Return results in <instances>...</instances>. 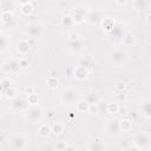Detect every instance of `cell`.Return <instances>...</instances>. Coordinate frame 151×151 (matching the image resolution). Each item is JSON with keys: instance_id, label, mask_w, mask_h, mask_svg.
<instances>
[{"instance_id": "6da1fadb", "label": "cell", "mask_w": 151, "mask_h": 151, "mask_svg": "<svg viewBox=\"0 0 151 151\" xmlns=\"http://www.w3.org/2000/svg\"><path fill=\"white\" fill-rule=\"evenodd\" d=\"M107 59L116 67H120L126 64V61L129 59V54L122 48H112L107 53Z\"/></svg>"}, {"instance_id": "7a4b0ae2", "label": "cell", "mask_w": 151, "mask_h": 151, "mask_svg": "<svg viewBox=\"0 0 151 151\" xmlns=\"http://www.w3.org/2000/svg\"><path fill=\"white\" fill-rule=\"evenodd\" d=\"M42 117H44V110L39 105H37V106H29L25 111V118L31 124H38V123H40L41 119H42Z\"/></svg>"}, {"instance_id": "3957f363", "label": "cell", "mask_w": 151, "mask_h": 151, "mask_svg": "<svg viewBox=\"0 0 151 151\" xmlns=\"http://www.w3.org/2000/svg\"><path fill=\"white\" fill-rule=\"evenodd\" d=\"M78 100H79V93L77 90H74L72 87H68V88L61 91V93H60V101L65 106H71L73 104H77Z\"/></svg>"}, {"instance_id": "277c9868", "label": "cell", "mask_w": 151, "mask_h": 151, "mask_svg": "<svg viewBox=\"0 0 151 151\" xmlns=\"http://www.w3.org/2000/svg\"><path fill=\"white\" fill-rule=\"evenodd\" d=\"M133 143L140 150H149L151 147V134L146 131L137 132L133 136Z\"/></svg>"}, {"instance_id": "5b68a950", "label": "cell", "mask_w": 151, "mask_h": 151, "mask_svg": "<svg viewBox=\"0 0 151 151\" xmlns=\"http://www.w3.org/2000/svg\"><path fill=\"white\" fill-rule=\"evenodd\" d=\"M45 33V27L41 22L34 21L29 22L26 26V34L32 39H40Z\"/></svg>"}, {"instance_id": "8992f818", "label": "cell", "mask_w": 151, "mask_h": 151, "mask_svg": "<svg viewBox=\"0 0 151 151\" xmlns=\"http://www.w3.org/2000/svg\"><path fill=\"white\" fill-rule=\"evenodd\" d=\"M104 130H105V133L111 137V138H116L120 134L122 130H120V126H119V120H114V119H109L105 125H104Z\"/></svg>"}, {"instance_id": "52a82bcc", "label": "cell", "mask_w": 151, "mask_h": 151, "mask_svg": "<svg viewBox=\"0 0 151 151\" xmlns=\"http://www.w3.org/2000/svg\"><path fill=\"white\" fill-rule=\"evenodd\" d=\"M11 146L17 151H22L27 146V138L24 133H17L11 138Z\"/></svg>"}, {"instance_id": "ba28073f", "label": "cell", "mask_w": 151, "mask_h": 151, "mask_svg": "<svg viewBox=\"0 0 151 151\" xmlns=\"http://www.w3.org/2000/svg\"><path fill=\"white\" fill-rule=\"evenodd\" d=\"M90 76V71L87 67H84L81 65H77L74 66L73 68V77L77 79V80H85L87 79V77Z\"/></svg>"}, {"instance_id": "9c48e42d", "label": "cell", "mask_w": 151, "mask_h": 151, "mask_svg": "<svg viewBox=\"0 0 151 151\" xmlns=\"http://www.w3.org/2000/svg\"><path fill=\"white\" fill-rule=\"evenodd\" d=\"M139 112L145 118H151V98H146L139 104Z\"/></svg>"}, {"instance_id": "30bf717a", "label": "cell", "mask_w": 151, "mask_h": 151, "mask_svg": "<svg viewBox=\"0 0 151 151\" xmlns=\"http://www.w3.org/2000/svg\"><path fill=\"white\" fill-rule=\"evenodd\" d=\"M87 151H106V146L99 138H94L87 144Z\"/></svg>"}, {"instance_id": "8fae6325", "label": "cell", "mask_w": 151, "mask_h": 151, "mask_svg": "<svg viewBox=\"0 0 151 151\" xmlns=\"http://www.w3.org/2000/svg\"><path fill=\"white\" fill-rule=\"evenodd\" d=\"M103 19L104 18L101 17V13L99 11H97V9H93V11H90V13H88V15L86 18V21L88 24H91V25H97V24L101 22Z\"/></svg>"}, {"instance_id": "7c38bea8", "label": "cell", "mask_w": 151, "mask_h": 151, "mask_svg": "<svg viewBox=\"0 0 151 151\" xmlns=\"http://www.w3.org/2000/svg\"><path fill=\"white\" fill-rule=\"evenodd\" d=\"M15 50H17V52L19 54H27L29 52V50H31V44L27 40H25V39L19 40L18 44H17Z\"/></svg>"}, {"instance_id": "4fadbf2b", "label": "cell", "mask_w": 151, "mask_h": 151, "mask_svg": "<svg viewBox=\"0 0 151 151\" xmlns=\"http://www.w3.org/2000/svg\"><path fill=\"white\" fill-rule=\"evenodd\" d=\"M20 12L24 15H31L34 11V6L32 5V1H20Z\"/></svg>"}, {"instance_id": "5bb4252c", "label": "cell", "mask_w": 151, "mask_h": 151, "mask_svg": "<svg viewBox=\"0 0 151 151\" xmlns=\"http://www.w3.org/2000/svg\"><path fill=\"white\" fill-rule=\"evenodd\" d=\"M100 25H101L103 29H104L106 33H110V32H112L113 28H114V19H112V18H110V17H106V18H104V19L101 20Z\"/></svg>"}, {"instance_id": "9a60e30c", "label": "cell", "mask_w": 151, "mask_h": 151, "mask_svg": "<svg viewBox=\"0 0 151 151\" xmlns=\"http://www.w3.org/2000/svg\"><path fill=\"white\" fill-rule=\"evenodd\" d=\"M90 106L91 104L86 100V99H79L76 104V107H77V111L78 112H81V113H85V112H88L90 110Z\"/></svg>"}, {"instance_id": "2e32d148", "label": "cell", "mask_w": 151, "mask_h": 151, "mask_svg": "<svg viewBox=\"0 0 151 151\" xmlns=\"http://www.w3.org/2000/svg\"><path fill=\"white\" fill-rule=\"evenodd\" d=\"M52 132V127L48 124H40L38 127V134L42 138H47Z\"/></svg>"}, {"instance_id": "e0dca14e", "label": "cell", "mask_w": 151, "mask_h": 151, "mask_svg": "<svg viewBox=\"0 0 151 151\" xmlns=\"http://www.w3.org/2000/svg\"><path fill=\"white\" fill-rule=\"evenodd\" d=\"M72 19H73V24H76V25H81L86 20L84 13L81 11H79V9H76L72 13Z\"/></svg>"}, {"instance_id": "ac0fdd59", "label": "cell", "mask_w": 151, "mask_h": 151, "mask_svg": "<svg viewBox=\"0 0 151 151\" xmlns=\"http://www.w3.org/2000/svg\"><path fill=\"white\" fill-rule=\"evenodd\" d=\"M26 105H28L27 104V101H25L24 99H21V98H17V99H14V101H13V104H12V107L15 110V111H26L27 109H26Z\"/></svg>"}, {"instance_id": "d6986e66", "label": "cell", "mask_w": 151, "mask_h": 151, "mask_svg": "<svg viewBox=\"0 0 151 151\" xmlns=\"http://www.w3.org/2000/svg\"><path fill=\"white\" fill-rule=\"evenodd\" d=\"M119 126L122 132H129L132 130V122L127 118H122L119 119Z\"/></svg>"}, {"instance_id": "ffe728a7", "label": "cell", "mask_w": 151, "mask_h": 151, "mask_svg": "<svg viewBox=\"0 0 151 151\" xmlns=\"http://www.w3.org/2000/svg\"><path fill=\"white\" fill-rule=\"evenodd\" d=\"M0 18H1L2 24H8L14 20V14L12 11H1Z\"/></svg>"}, {"instance_id": "44dd1931", "label": "cell", "mask_w": 151, "mask_h": 151, "mask_svg": "<svg viewBox=\"0 0 151 151\" xmlns=\"http://www.w3.org/2000/svg\"><path fill=\"white\" fill-rule=\"evenodd\" d=\"M2 96H4L6 99H8V100H14V99L18 98V91H17L15 87L11 86L8 90H6V91L2 93Z\"/></svg>"}, {"instance_id": "7402d4cb", "label": "cell", "mask_w": 151, "mask_h": 151, "mask_svg": "<svg viewBox=\"0 0 151 151\" xmlns=\"http://www.w3.org/2000/svg\"><path fill=\"white\" fill-rule=\"evenodd\" d=\"M106 111L111 114H118V111H119V104L116 103V101H110L107 105H106Z\"/></svg>"}, {"instance_id": "603a6c76", "label": "cell", "mask_w": 151, "mask_h": 151, "mask_svg": "<svg viewBox=\"0 0 151 151\" xmlns=\"http://www.w3.org/2000/svg\"><path fill=\"white\" fill-rule=\"evenodd\" d=\"M46 85L51 90H55L59 86V79H58V77H48L47 80H46Z\"/></svg>"}, {"instance_id": "cb8c5ba5", "label": "cell", "mask_w": 151, "mask_h": 151, "mask_svg": "<svg viewBox=\"0 0 151 151\" xmlns=\"http://www.w3.org/2000/svg\"><path fill=\"white\" fill-rule=\"evenodd\" d=\"M26 101H27V104H28L29 106H37V105H39V96H38L37 93L28 94Z\"/></svg>"}, {"instance_id": "d4e9b609", "label": "cell", "mask_w": 151, "mask_h": 151, "mask_svg": "<svg viewBox=\"0 0 151 151\" xmlns=\"http://www.w3.org/2000/svg\"><path fill=\"white\" fill-rule=\"evenodd\" d=\"M64 131H65V126H64V124L58 123V122L53 124V126H52V132H53L54 136H60Z\"/></svg>"}, {"instance_id": "484cf974", "label": "cell", "mask_w": 151, "mask_h": 151, "mask_svg": "<svg viewBox=\"0 0 151 151\" xmlns=\"http://www.w3.org/2000/svg\"><path fill=\"white\" fill-rule=\"evenodd\" d=\"M12 81H11V79L8 78V77H4L1 80H0V87H1V93H4L6 90H8L12 85Z\"/></svg>"}, {"instance_id": "4316f807", "label": "cell", "mask_w": 151, "mask_h": 151, "mask_svg": "<svg viewBox=\"0 0 151 151\" xmlns=\"http://www.w3.org/2000/svg\"><path fill=\"white\" fill-rule=\"evenodd\" d=\"M134 44V37L131 33H126L123 37V45L124 46H132Z\"/></svg>"}, {"instance_id": "83f0119b", "label": "cell", "mask_w": 151, "mask_h": 151, "mask_svg": "<svg viewBox=\"0 0 151 151\" xmlns=\"http://www.w3.org/2000/svg\"><path fill=\"white\" fill-rule=\"evenodd\" d=\"M0 41H1V52H5L7 50V47H9V44H11L9 38L6 34H1Z\"/></svg>"}, {"instance_id": "f1b7e54d", "label": "cell", "mask_w": 151, "mask_h": 151, "mask_svg": "<svg viewBox=\"0 0 151 151\" xmlns=\"http://www.w3.org/2000/svg\"><path fill=\"white\" fill-rule=\"evenodd\" d=\"M85 99H86L91 105H92V104H98V103H99V97H98V94L94 93V92H90V93L86 96Z\"/></svg>"}, {"instance_id": "f546056e", "label": "cell", "mask_w": 151, "mask_h": 151, "mask_svg": "<svg viewBox=\"0 0 151 151\" xmlns=\"http://www.w3.org/2000/svg\"><path fill=\"white\" fill-rule=\"evenodd\" d=\"M61 24L64 27H71L73 25V19H72V15H68V14H65L63 18H61Z\"/></svg>"}, {"instance_id": "4dcf8cb0", "label": "cell", "mask_w": 151, "mask_h": 151, "mask_svg": "<svg viewBox=\"0 0 151 151\" xmlns=\"http://www.w3.org/2000/svg\"><path fill=\"white\" fill-rule=\"evenodd\" d=\"M9 65H11L12 73H18L19 70L21 68V66H20V64H19V60H17V59H12V60L9 61Z\"/></svg>"}, {"instance_id": "1f68e13d", "label": "cell", "mask_w": 151, "mask_h": 151, "mask_svg": "<svg viewBox=\"0 0 151 151\" xmlns=\"http://www.w3.org/2000/svg\"><path fill=\"white\" fill-rule=\"evenodd\" d=\"M0 71L2 74H9L12 73V70H11V65H9V61H4L0 66Z\"/></svg>"}, {"instance_id": "d6a6232c", "label": "cell", "mask_w": 151, "mask_h": 151, "mask_svg": "<svg viewBox=\"0 0 151 151\" xmlns=\"http://www.w3.org/2000/svg\"><path fill=\"white\" fill-rule=\"evenodd\" d=\"M67 149H68V145H67L66 142H64V140L57 142V144H55V151H66Z\"/></svg>"}, {"instance_id": "836d02e7", "label": "cell", "mask_w": 151, "mask_h": 151, "mask_svg": "<svg viewBox=\"0 0 151 151\" xmlns=\"http://www.w3.org/2000/svg\"><path fill=\"white\" fill-rule=\"evenodd\" d=\"M67 38H68V41H79L80 40V34L76 31H71L67 34Z\"/></svg>"}, {"instance_id": "e575fe53", "label": "cell", "mask_w": 151, "mask_h": 151, "mask_svg": "<svg viewBox=\"0 0 151 151\" xmlns=\"http://www.w3.org/2000/svg\"><path fill=\"white\" fill-rule=\"evenodd\" d=\"M68 46H72V47H71L72 51H79V50L81 48L83 44H81L80 40H79V41H68Z\"/></svg>"}, {"instance_id": "d590c367", "label": "cell", "mask_w": 151, "mask_h": 151, "mask_svg": "<svg viewBox=\"0 0 151 151\" xmlns=\"http://www.w3.org/2000/svg\"><path fill=\"white\" fill-rule=\"evenodd\" d=\"M114 88H116V91H118V92H123V91H125V88H126V84H125L124 81H117V83L114 84Z\"/></svg>"}, {"instance_id": "8d00e7d4", "label": "cell", "mask_w": 151, "mask_h": 151, "mask_svg": "<svg viewBox=\"0 0 151 151\" xmlns=\"http://www.w3.org/2000/svg\"><path fill=\"white\" fill-rule=\"evenodd\" d=\"M116 97H117V100H118L119 103H124V101L127 99V94H126L125 91H123V92H118V93L116 94Z\"/></svg>"}, {"instance_id": "74e56055", "label": "cell", "mask_w": 151, "mask_h": 151, "mask_svg": "<svg viewBox=\"0 0 151 151\" xmlns=\"http://www.w3.org/2000/svg\"><path fill=\"white\" fill-rule=\"evenodd\" d=\"M88 113H91V114H98L99 113V104H92L90 106Z\"/></svg>"}, {"instance_id": "f35d334b", "label": "cell", "mask_w": 151, "mask_h": 151, "mask_svg": "<svg viewBox=\"0 0 151 151\" xmlns=\"http://www.w3.org/2000/svg\"><path fill=\"white\" fill-rule=\"evenodd\" d=\"M129 113V109H127V106H125V105H119V111H118V114H120L122 117H124V116H126Z\"/></svg>"}, {"instance_id": "ab89813d", "label": "cell", "mask_w": 151, "mask_h": 151, "mask_svg": "<svg viewBox=\"0 0 151 151\" xmlns=\"http://www.w3.org/2000/svg\"><path fill=\"white\" fill-rule=\"evenodd\" d=\"M19 64H20L21 68H27V67L29 66L28 60H27V59H25V58H20V59H19Z\"/></svg>"}, {"instance_id": "60d3db41", "label": "cell", "mask_w": 151, "mask_h": 151, "mask_svg": "<svg viewBox=\"0 0 151 151\" xmlns=\"http://www.w3.org/2000/svg\"><path fill=\"white\" fill-rule=\"evenodd\" d=\"M79 65H81V66H84V67H87V68H88V66L91 65V61H90L88 59H81Z\"/></svg>"}, {"instance_id": "b9f144b4", "label": "cell", "mask_w": 151, "mask_h": 151, "mask_svg": "<svg viewBox=\"0 0 151 151\" xmlns=\"http://www.w3.org/2000/svg\"><path fill=\"white\" fill-rule=\"evenodd\" d=\"M26 93H27V96H28V94H32V93H35V92H34V87H33V86L26 87Z\"/></svg>"}, {"instance_id": "7bdbcfd3", "label": "cell", "mask_w": 151, "mask_h": 151, "mask_svg": "<svg viewBox=\"0 0 151 151\" xmlns=\"http://www.w3.org/2000/svg\"><path fill=\"white\" fill-rule=\"evenodd\" d=\"M127 151H142V150L138 146H136V145H131V146H129Z\"/></svg>"}, {"instance_id": "ee69618b", "label": "cell", "mask_w": 151, "mask_h": 151, "mask_svg": "<svg viewBox=\"0 0 151 151\" xmlns=\"http://www.w3.org/2000/svg\"><path fill=\"white\" fill-rule=\"evenodd\" d=\"M145 19H146V22H147L149 25H151V12H149V13L146 14Z\"/></svg>"}, {"instance_id": "f6af8a7d", "label": "cell", "mask_w": 151, "mask_h": 151, "mask_svg": "<svg viewBox=\"0 0 151 151\" xmlns=\"http://www.w3.org/2000/svg\"><path fill=\"white\" fill-rule=\"evenodd\" d=\"M116 4H117V5H119V6H124V5H126V4H127V1H126V0H123V1H122V0H117V1H116Z\"/></svg>"}, {"instance_id": "bcb514c9", "label": "cell", "mask_w": 151, "mask_h": 151, "mask_svg": "<svg viewBox=\"0 0 151 151\" xmlns=\"http://www.w3.org/2000/svg\"><path fill=\"white\" fill-rule=\"evenodd\" d=\"M66 151H74V149H73V147H68Z\"/></svg>"}]
</instances>
